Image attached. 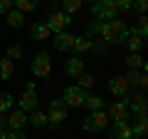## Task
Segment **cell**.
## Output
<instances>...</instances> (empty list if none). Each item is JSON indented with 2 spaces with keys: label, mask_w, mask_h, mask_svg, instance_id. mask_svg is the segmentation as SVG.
I'll return each mask as SVG.
<instances>
[{
  "label": "cell",
  "mask_w": 148,
  "mask_h": 139,
  "mask_svg": "<svg viewBox=\"0 0 148 139\" xmlns=\"http://www.w3.org/2000/svg\"><path fill=\"white\" fill-rule=\"evenodd\" d=\"M99 38L106 45H123L128 38V27L123 20H101L99 22Z\"/></svg>",
  "instance_id": "1"
},
{
  "label": "cell",
  "mask_w": 148,
  "mask_h": 139,
  "mask_svg": "<svg viewBox=\"0 0 148 139\" xmlns=\"http://www.w3.org/2000/svg\"><path fill=\"white\" fill-rule=\"evenodd\" d=\"M67 104H64L62 99H52L49 102V109H47V127L52 129H59L62 127V122L67 119Z\"/></svg>",
  "instance_id": "2"
},
{
  "label": "cell",
  "mask_w": 148,
  "mask_h": 139,
  "mask_svg": "<svg viewBox=\"0 0 148 139\" xmlns=\"http://www.w3.org/2000/svg\"><path fill=\"white\" fill-rule=\"evenodd\" d=\"M119 5L114 0H96L94 5H91V15L99 17V20H116L119 17Z\"/></svg>",
  "instance_id": "3"
},
{
  "label": "cell",
  "mask_w": 148,
  "mask_h": 139,
  "mask_svg": "<svg viewBox=\"0 0 148 139\" xmlns=\"http://www.w3.org/2000/svg\"><path fill=\"white\" fill-rule=\"evenodd\" d=\"M30 70H32L35 77H49V72H52V57H49V52H37L30 62Z\"/></svg>",
  "instance_id": "4"
},
{
  "label": "cell",
  "mask_w": 148,
  "mask_h": 139,
  "mask_svg": "<svg viewBox=\"0 0 148 139\" xmlns=\"http://www.w3.org/2000/svg\"><path fill=\"white\" fill-rule=\"evenodd\" d=\"M84 132H89V134H94V132H104L106 127H109V117H106V112L104 109H96V112H91L89 117L84 119Z\"/></svg>",
  "instance_id": "5"
},
{
  "label": "cell",
  "mask_w": 148,
  "mask_h": 139,
  "mask_svg": "<svg viewBox=\"0 0 148 139\" xmlns=\"http://www.w3.org/2000/svg\"><path fill=\"white\" fill-rule=\"evenodd\" d=\"M86 95L89 92L86 90H82L79 85H69L67 90H64V97H62V102L67 104V107H84V99H86Z\"/></svg>",
  "instance_id": "6"
},
{
  "label": "cell",
  "mask_w": 148,
  "mask_h": 139,
  "mask_svg": "<svg viewBox=\"0 0 148 139\" xmlns=\"http://www.w3.org/2000/svg\"><path fill=\"white\" fill-rule=\"evenodd\" d=\"M17 104H20L22 112H32V109H37V87H35V82H32V80L25 85V90H22Z\"/></svg>",
  "instance_id": "7"
},
{
  "label": "cell",
  "mask_w": 148,
  "mask_h": 139,
  "mask_svg": "<svg viewBox=\"0 0 148 139\" xmlns=\"http://www.w3.org/2000/svg\"><path fill=\"white\" fill-rule=\"evenodd\" d=\"M69 15L67 13H52V15L47 17V22H45V25L49 27V32H54V35H57V32H64L69 27Z\"/></svg>",
  "instance_id": "8"
},
{
  "label": "cell",
  "mask_w": 148,
  "mask_h": 139,
  "mask_svg": "<svg viewBox=\"0 0 148 139\" xmlns=\"http://www.w3.org/2000/svg\"><path fill=\"white\" fill-rule=\"evenodd\" d=\"M106 117L109 119H133L131 114H128V99H121V102H114L109 109H106Z\"/></svg>",
  "instance_id": "9"
},
{
  "label": "cell",
  "mask_w": 148,
  "mask_h": 139,
  "mask_svg": "<svg viewBox=\"0 0 148 139\" xmlns=\"http://www.w3.org/2000/svg\"><path fill=\"white\" fill-rule=\"evenodd\" d=\"M111 139H133L131 137V119H116L111 127Z\"/></svg>",
  "instance_id": "10"
},
{
  "label": "cell",
  "mask_w": 148,
  "mask_h": 139,
  "mask_svg": "<svg viewBox=\"0 0 148 139\" xmlns=\"http://www.w3.org/2000/svg\"><path fill=\"white\" fill-rule=\"evenodd\" d=\"M109 92L111 95H116V97H123L126 99L128 97V82L123 75H116V77H111L109 80Z\"/></svg>",
  "instance_id": "11"
},
{
  "label": "cell",
  "mask_w": 148,
  "mask_h": 139,
  "mask_svg": "<svg viewBox=\"0 0 148 139\" xmlns=\"http://www.w3.org/2000/svg\"><path fill=\"white\" fill-rule=\"evenodd\" d=\"M123 77H126L128 87H141V90H146V87H148V77H146L143 70H128Z\"/></svg>",
  "instance_id": "12"
},
{
  "label": "cell",
  "mask_w": 148,
  "mask_h": 139,
  "mask_svg": "<svg viewBox=\"0 0 148 139\" xmlns=\"http://www.w3.org/2000/svg\"><path fill=\"white\" fill-rule=\"evenodd\" d=\"M128 47V52L131 55H141V50L146 47V38H141V35H136L133 30H128V38H126V42H123Z\"/></svg>",
  "instance_id": "13"
},
{
  "label": "cell",
  "mask_w": 148,
  "mask_h": 139,
  "mask_svg": "<svg viewBox=\"0 0 148 139\" xmlns=\"http://www.w3.org/2000/svg\"><path fill=\"white\" fill-rule=\"evenodd\" d=\"M52 42H54V47H57L59 52H72V45H74V35H69V32H57Z\"/></svg>",
  "instance_id": "14"
},
{
  "label": "cell",
  "mask_w": 148,
  "mask_h": 139,
  "mask_svg": "<svg viewBox=\"0 0 148 139\" xmlns=\"http://www.w3.org/2000/svg\"><path fill=\"white\" fill-rule=\"evenodd\" d=\"M27 124V114L22 109H15L12 114H8V129H22Z\"/></svg>",
  "instance_id": "15"
},
{
  "label": "cell",
  "mask_w": 148,
  "mask_h": 139,
  "mask_svg": "<svg viewBox=\"0 0 148 139\" xmlns=\"http://www.w3.org/2000/svg\"><path fill=\"white\" fill-rule=\"evenodd\" d=\"M64 72H67L69 77H79L82 72H84V60H82V57H72V60H67V65H64Z\"/></svg>",
  "instance_id": "16"
},
{
  "label": "cell",
  "mask_w": 148,
  "mask_h": 139,
  "mask_svg": "<svg viewBox=\"0 0 148 139\" xmlns=\"http://www.w3.org/2000/svg\"><path fill=\"white\" fill-rule=\"evenodd\" d=\"M30 38L32 40H49L52 32H49V27L45 22H35V25H30Z\"/></svg>",
  "instance_id": "17"
},
{
  "label": "cell",
  "mask_w": 148,
  "mask_h": 139,
  "mask_svg": "<svg viewBox=\"0 0 148 139\" xmlns=\"http://www.w3.org/2000/svg\"><path fill=\"white\" fill-rule=\"evenodd\" d=\"M128 114H131V117H136V119H143V117L148 114L146 99H141V102H128Z\"/></svg>",
  "instance_id": "18"
},
{
  "label": "cell",
  "mask_w": 148,
  "mask_h": 139,
  "mask_svg": "<svg viewBox=\"0 0 148 139\" xmlns=\"http://www.w3.org/2000/svg\"><path fill=\"white\" fill-rule=\"evenodd\" d=\"M91 47H94V40H89V38H74L72 52H77V55H84V52H89Z\"/></svg>",
  "instance_id": "19"
},
{
  "label": "cell",
  "mask_w": 148,
  "mask_h": 139,
  "mask_svg": "<svg viewBox=\"0 0 148 139\" xmlns=\"http://www.w3.org/2000/svg\"><path fill=\"white\" fill-rule=\"evenodd\" d=\"M27 122L32 124L35 129H42L47 127V112H40V109H32V114L27 117Z\"/></svg>",
  "instance_id": "20"
},
{
  "label": "cell",
  "mask_w": 148,
  "mask_h": 139,
  "mask_svg": "<svg viewBox=\"0 0 148 139\" xmlns=\"http://www.w3.org/2000/svg\"><path fill=\"white\" fill-rule=\"evenodd\" d=\"M146 132H148V119L146 117L136 119V124H131V137L133 139H143V137H146Z\"/></svg>",
  "instance_id": "21"
},
{
  "label": "cell",
  "mask_w": 148,
  "mask_h": 139,
  "mask_svg": "<svg viewBox=\"0 0 148 139\" xmlns=\"http://www.w3.org/2000/svg\"><path fill=\"white\" fill-rule=\"evenodd\" d=\"M15 75V62L8 57L0 60V80H10V77Z\"/></svg>",
  "instance_id": "22"
},
{
  "label": "cell",
  "mask_w": 148,
  "mask_h": 139,
  "mask_svg": "<svg viewBox=\"0 0 148 139\" xmlns=\"http://www.w3.org/2000/svg\"><path fill=\"white\" fill-rule=\"evenodd\" d=\"M84 107L89 109V112L104 109V97H99V95H86V99H84Z\"/></svg>",
  "instance_id": "23"
},
{
  "label": "cell",
  "mask_w": 148,
  "mask_h": 139,
  "mask_svg": "<svg viewBox=\"0 0 148 139\" xmlns=\"http://www.w3.org/2000/svg\"><path fill=\"white\" fill-rule=\"evenodd\" d=\"M5 20H8V25H10V27H22V25H25V15H22L20 10H15V8L5 15Z\"/></svg>",
  "instance_id": "24"
},
{
  "label": "cell",
  "mask_w": 148,
  "mask_h": 139,
  "mask_svg": "<svg viewBox=\"0 0 148 139\" xmlns=\"http://www.w3.org/2000/svg\"><path fill=\"white\" fill-rule=\"evenodd\" d=\"M12 107H15V97H12L10 92H0V114L10 112Z\"/></svg>",
  "instance_id": "25"
},
{
  "label": "cell",
  "mask_w": 148,
  "mask_h": 139,
  "mask_svg": "<svg viewBox=\"0 0 148 139\" xmlns=\"http://www.w3.org/2000/svg\"><path fill=\"white\" fill-rule=\"evenodd\" d=\"M12 8L20 10L22 15H25V13H30V10H35V8H37V0H12Z\"/></svg>",
  "instance_id": "26"
},
{
  "label": "cell",
  "mask_w": 148,
  "mask_h": 139,
  "mask_svg": "<svg viewBox=\"0 0 148 139\" xmlns=\"http://www.w3.org/2000/svg\"><path fill=\"white\" fill-rule=\"evenodd\" d=\"M126 65H128V70H143V72H146V62H143L141 55H128Z\"/></svg>",
  "instance_id": "27"
},
{
  "label": "cell",
  "mask_w": 148,
  "mask_h": 139,
  "mask_svg": "<svg viewBox=\"0 0 148 139\" xmlns=\"http://www.w3.org/2000/svg\"><path fill=\"white\" fill-rule=\"evenodd\" d=\"M62 5H64V13L67 15H74V13L82 10V0H62Z\"/></svg>",
  "instance_id": "28"
},
{
  "label": "cell",
  "mask_w": 148,
  "mask_h": 139,
  "mask_svg": "<svg viewBox=\"0 0 148 139\" xmlns=\"http://www.w3.org/2000/svg\"><path fill=\"white\" fill-rule=\"evenodd\" d=\"M77 80H79V87H82V90H89V87H94V82H96L94 75H86V72H82Z\"/></svg>",
  "instance_id": "29"
},
{
  "label": "cell",
  "mask_w": 148,
  "mask_h": 139,
  "mask_svg": "<svg viewBox=\"0 0 148 139\" xmlns=\"http://www.w3.org/2000/svg\"><path fill=\"white\" fill-rule=\"evenodd\" d=\"M133 32H136V35H141V38H146V32H148V20H146V15L138 17V25L133 27Z\"/></svg>",
  "instance_id": "30"
},
{
  "label": "cell",
  "mask_w": 148,
  "mask_h": 139,
  "mask_svg": "<svg viewBox=\"0 0 148 139\" xmlns=\"http://www.w3.org/2000/svg\"><path fill=\"white\" fill-rule=\"evenodd\" d=\"M5 57H8V60H12V62H15V60H20V57H22V47H20V45H10Z\"/></svg>",
  "instance_id": "31"
},
{
  "label": "cell",
  "mask_w": 148,
  "mask_h": 139,
  "mask_svg": "<svg viewBox=\"0 0 148 139\" xmlns=\"http://www.w3.org/2000/svg\"><path fill=\"white\" fill-rule=\"evenodd\" d=\"M146 8H148V0H133L131 3V10H136V13H146Z\"/></svg>",
  "instance_id": "32"
},
{
  "label": "cell",
  "mask_w": 148,
  "mask_h": 139,
  "mask_svg": "<svg viewBox=\"0 0 148 139\" xmlns=\"http://www.w3.org/2000/svg\"><path fill=\"white\" fill-rule=\"evenodd\" d=\"M8 139H27V134L22 129H8Z\"/></svg>",
  "instance_id": "33"
},
{
  "label": "cell",
  "mask_w": 148,
  "mask_h": 139,
  "mask_svg": "<svg viewBox=\"0 0 148 139\" xmlns=\"http://www.w3.org/2000/svg\"><path fill=\"white\" fill-rule=\"evenodd\" d=\"M12 10V0H0V15H8Z\"/></svg>",
  "instance_id": "34"
},
{
  "label": "cell",
  "mask_w": 148,
  "mask_h": 139,
  "mask_svg": "<svg viewBox=\"0 0 148 139\" xmlns=\"http://www.w3.org/2000/svg\"><path fill=\"white\" fill-rule=\"evenodd\" d=\"M114 3L119 5V10H131V3H133V0H114Z\"/></svg>",
  "instance_id": "35"
},
{
  "label": "cell",
  "mask_w": 148,
  "mask_h": 139,
  "mask_svg": "<svg viewBox=\"0 0 148 139\" xmlns=\"http://www.w3.org/2000/svg\"><path fill=\"white\" fill-rule=\"evenodd\" d=\"M0 129H8V114H0Z\"/></svg>",
  "instance_id": "36"
},
{
  "label": "cell",
  "mask_w": 148,
  "mask_h": 139,
  "mask_svg": "<svg viewBox=\"0 0 148 139\" xmlns=\"http://www.w3.org/2000/svg\"><path fill=\"white\" fill-rule=\"evenodd\" d=\"M0 139H8V129H0Z\"/></svg>",
  "instance_id": "37"
},
{
  "label": "cell",
  "mask_w": 148,
  "mask_h": 139,
  "mask_svg": "<svg viewBox=\"0 0 148 139\" xmlns=\"http://www.w3.org/2000/svg\"><path fill=\"white\" fill-rule=\"evenodd\" d=\"M82 3H84V0H82ZM89 3H91V5H94V3H96V0H89Z\"/></svg>",
  "instance_id": "38"
},
{
  "label": "cell",
  "mask_w": 148,
  "mask_h": 139,
  "mask_svg": "<svg viewBox=\"0 0 148 139\" xmlns=\"http://www.w3.org/2000/svg\"><path fill=\"white\" fill-rule=\"evenodd\" d=\"M52 3H57V0H52Z\"/></svg>",
  "instance_id": "39"
}]
</instances>
